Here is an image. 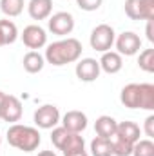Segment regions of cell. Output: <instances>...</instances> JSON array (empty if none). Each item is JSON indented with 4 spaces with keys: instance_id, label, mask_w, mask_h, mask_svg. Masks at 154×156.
Here are the masks:
<instances>
[{
    "instance_id": "17",
    "label": "cell",
    "mask_w": 154,
    "mask_h": 156,
    "mask_svg": "<svg viewBox=\"0 0 154 156\" xmlns=\"http://www.w3.org/2000/svg\"><path fill=\"white\" fill-rule=\"evenodd\" d=\"M22 64H24V69H26L29 75H37V73H40V71L44 69L45 58H44V55H40L38 51H29V53L24 55Z\"/></svg>"
},
{
    "instance_id": "11",
    "label": "cell",
    "mask_w": 154,
    "mask_h": 156,
    "mask_svg": "<svg viewBox=\"0 0 154 156\" xmlns=\"http://www.w3.org/2000/svg\"><path fill=\"white\" fill-rule=\"evenodd\" d=\"M22 113H24L22 102H20L16 96H13V94H5V98H4V102H2V109H0V118H2L4 122L16 123V122H20Z\"/></svg>"
},
{
    "instance_id": "26",
    "label": "cell",
    "mask_w": 154,
    "mask_h": 156,
    "mask_svg": "<svg viewBox=\"0 0 154 156\" xmlns=\"http://www.w3.org/2000/svg\"><path fill=\"white\" fill-rule=\"evenodd\" d=\"M143 133L147 138H154V115H149L145 118V123H143Z\"/></svg>"
},
{
    "instance_id": "12",
    "label": "cell",
    "mask_w": 154,
    "mask_h": 156,
    "mask_svg": "<svg viewBox=\"0 0 154 156\" xmlns=\"http://www.w3.org/2000/svg\"><path fill=\"white\" fill-rule=\"evenodd\" d=\"M60 123H62V127H65L67 131H71V133H78V134H80L82 131L87 129L89 120H87V115H85V113L73 109V111H67L64 116L60 118Z\"/></svg>"
},
{
    "instance_id": "3",
    "label": "cell",
    "mask_w": 154,
    "mask_h": 156,
    "mask_svg": "<svg viewBox=\"0 0 154 156\" xmlns=\"http://www.w3.org/2000/svg\"><path fill=\"white\" fill-rule=\"evenodd\" d=\"M7 142L11 147L24 151V153H33L38 149L42 144V136L37 127L22 125V123H13L7 129Z\"/></svg>"
},
{
    "instance_id": "20",
    "label": "cell",
    "mask_w": 154,
    "mask_h": 156,
    "mask_svg": "<svg viewBox=\"0 0 154 156\" xmlns=\"http://www.w3.org/2000/svg\"><path fill=\"white\" fill-rule=\"evenodd\" d=\"M24 0H0V11L7 18H15L24 11Z\"/></svg>"
},
{
    "instance_id": "28",
    "label": "cell",
    "mask_w": 154,
    "mask_h": 156,
    "mask_svg": "<svg viewBox=\"0 0 154 156\" xmlns=\"http://www.w3.org/2000/svg\"><path fill=\"white\" fill-rule=\"evenodd\" d=\"M64 156H89V154H87V151H85V149H82V151H73V153H65Z\"/></svg>"
},
{
    "instance_id": "7",
    "label": "cell",
    "mask_w": 154,
    "mask_h": 156,
    "mask_svg": "<svg viewBox=\"0 0 154 156\" xmlns=\"http://www.w3.org/2000/svg\"><path fill=\"white\" fill-rule=\"evenodd\" d=\"M116 53L121 56H134L142 49V38L134 31H123L114 38Z\"/></svg>"
},
{
    "instance_id": "32",
    "label": "cell",
    "mask_w": 154,
    "mask_h": 156,
    "mask_svg": "<svg viewBox=\"0 0 154 156\" xmlns=\"http://www.w3.org/2000/svg\"><path fill=\"white\" fill-rule=\"evenodd\" d=\"M0 144H2V136H0Z\"/></svg>"
},
{
    "instance_id": "25",
    "label": "cell",
    "mask_w": 154,
    "mask_h": 156,
    "mask_svg": "<svg viewBox=\"0 0 154 156\" xmlns=\"http://www.w3.org/2000/svg\"><path fill=\"white\" fill-rule=\"evenodd\" d=\"M103 0H76V5L82 9V11H98L102 7Z\"/></svg>"
},
{
    "instance_id": "2",
    "label": "cell",
    "mask_w": 154,
    "mask_h": 156,
    "mask_svg": "<svg viewBox=\"0 0 154 156\" xmlns=\"http://www.w3.org/2000/svg\"><path fill=\"white\" fill-rule=\"evenodd\" d=\"M120 102L127 109L154 111V85L152 83H127L120 93Z\"/></svg>"
},
{
    "instance_id": "13",
    "label": "cell",
    "mask_w": 154,
    "mask_h": 156,
    "mask_svg": "<svg viewBox=\"0 0 154 156\" xmlns=\"http://www.w3.org/2000/svg\"><path fill=\"white\" fill-rule=\"evenodd\" d=\"M98 64H100V69H102L103 73H107V75H116V73H120L121 67H123V58H121V55H118L116 51H105V53H102V58L98 60Z\"/></svg>"
},
{
    "instance_id": "31",
    "label": "cell",
    "mask_w": 154,
    "mask_h": 156,
    "mask_svg": "<svg viewBox=\"0 0 154 156\" xmlns=\"http://www.w3.org/2000/svg\"><path fill=\"white\" fill-rule=\"evenodd\" d=\"M2 45H5V42H4V37H2V33H0V47Z\"/></svg>"
},
{
    "instance_id": "4",
    "label": "cell",
    "mask_w": 154,
    "mask_h": 156,
    "mask_svg": "<svg viewBox=\"0 0 154 156\" xmlns=\"http://www.w3.org/2000/svg\"><path fill=\"white\" fill-rule=\"evenodd\" d=\"M114 38H116V33L109 24H98V26L91 31L89 44H91V47H93L94 51L105 53V51H111V49H113Z\"/></svg>"
},
{
    "instance_id": "29",
    "label": "cell",
    "mask_w": 154,
    "mask_h": 156,
    "mask_svg": "<svg viewBox=\"0 0 154 156\" xmlns=\"http://www.w3.org/2000/svg\"><path fill=\"white\" fill-rule=\"evenodd\" d=\"M37 156H56V153L54 151H40Z\"/></svg>"
},
{
    "instance_id": "8",
    "label": "cell",
    "mask_w": 154,
    "mask_h": 156,
    "mask_svg": "<svg viewBox=\"0 0 154 156\" xmlns=\"http://www.w3.org/2000/svg\"><path fill=\"white\" fill-rule=\"evenodd\" d=\"M60 118L62 116H60V111L56 105L45 104V105H40L35 111L33 122H35L37 129H54L60 123Z\"/></svg>"
},
{
    "instance_id": "10",
    "label": "cell",
    "mask_w": 154,
    "mask_h": 156,
    "mask_svg": "<svg viewBox=\"0 0 154 156\" xmlns=\"http://www.w3.org/2000/svg\"><path fill=\"white\" fill-rule=\"evenodd\" d=\"M75 73H76V78L80 82L91 83V82H94L100 76L102 69H100V64H98L96 58H80L76 62Z\"/></svg>"
},
{
    "instance_id": "30",
    "label": "cell",
    "mask_w": 154,
    "mask_h": 156,
    "mask_svg": "<svg viewBox=\"0 0 154 156\" xmlns=\"http://www.w3.org/2000/svg\"><path fill=\"white\" fill-rule=\"evenodd\" d=\"M5 94H7V93L0 91V109H2V102H4V98H5Z\"/></svg>"
},
{
    "instance_id": "5",
    "label": "cell",
    "mask_w": 154,
    "mask_h": 156,
    "mask_svg": "<svg viewBox=\"0 0 154 156\" xmlns=\"http://www.w3.org/2000/svg\"><path fill=\"white\" fill-rule=\"evenodd\" d=\"M47 29L56 37H67L75 29V16L67 11H58L47 18Z\"/></svg>"
},
{
    "instance_id": "15",
    "label": "cell",
    "mask_w": 154,
    "mask_h": 156,
    "mask_svg": "<svg viewBox=\"0 0 154 156\" xmlns=\"http://www.w3.org/2000/svg\"><path fill=\"white\" fill-rule=\"evenodd\" d=\"M116 122L113 116L109 115H102V116L96 118L94 122V131H96V136H102V138H113L116 134Z\"/></svg>"
},
{
    "instance_id": "19",
    "label": "cell",
    "mask_w": 154,
    "mask_h": 156,
    "mask_svg": "<svg viewBox=\"0 0 154 156\" xmlns=\"http://www.w3.org/2000/svg\"><path fill=\"white\" fill-rule=\"evenodd\" d=\"M0 33H2V37H4L5 45L15 44L16 38H18V27H16V24H15L13 20H7V18L0 20Z\"/></svg>"
},
{
    "instance_id": "22",
    "label": "cell",
    "mask_w": 154,
    "mask_h": 156,
    "mask_svg": "<svg viewBox=\"0 0 154 156\" xmlns=\"http://www.w3.org/2000/svg\"><path fill=\"white\" fill-rule=\"evenodd\" d=\"M131 156H154V142L151 138H140L138 142H134Z\"/></svg>"
},
{
    "instance_id": "24",
    "label": "cell",
    "mask_w": 154,
    "mask_h": 156,
    "mask_svg": "<svg viewBox=\"0 0 154 156\" xmlns=\"http://www.w3.org/2000/svg\"><path fill=\"white\" fill-rule=\"evenodd\" d=\"M138 67L145 73H154V49H143L138 56Z\"/></svg>"
},
{
    "instance_id": "9",
    "label": "cell",
    "mask_w": 154,
    "mask_h": 156,
    "mask_svg": "<svg viewBox=\"0 0 154 156\" xmlns=\"http://www.w3.org/2000/svg\"><path fill=\"white\" fill-rule=\"evenodd\" d=\"M20 38L24 42V45L31 51H37V49H42L47 45V33L38 24H31V26L24 27Z\"/></svg>"
},
{
    "instance_id": "14",
    "label": "cell",
    "mask_w": 154,
    "mask_h": 156,
    "mask_svg": "<svg viewBox=\"0 0 154 156\" xmlns=\"http://www.w3.org/2000/svg\"><path fill=\"white\" fill-rule=\"evenodd\" d=\"M27 13L33 20H47L53 13V0H29Z\"/></svg>"
},
{
    "instance_id": "16",
    "label": "cell",
    "mask_w": 154,
    "mask_h": 156,
    "mask_svg": "<svg viewBox=\"0 0 154 156\" xmlns=\"http://www.w3.org/2000/svg\"><path fill=\"white\" fill-rule=\"evenodd\" d=\"M140 134H142V129H140L138 123H134V122L125 120V122H120V123L116 125V134L114 136H120V138H123V140H127V142H131V144L138 142V140H140Z\"/></svg>"
},
{
    "instance_id": "18",
    "label": "cell",
    "mask_w": 154,
    "mask_h": 156,
    "mask_svg": "<svg viewBox=\"0 0 154 156\" xmlns=\"http://www.w3.org/2000/svg\"><path fill=\"white\" fill-rule=\"evenodd\" d=\"M91 154L93 156H113V142L111 138L96 136L91 142Z\"/></svg>"
},
{
    "instance_id": "23",
    "label": "cell",
    "mask_w": 154,
    "mask_h": 156,
    "mask_svg": "<svg viewBox=\"0 0 154 156\" xmlns=\"http://www.w3.org/2000/svg\"><path fill=\"white\" fill-rule=\"evenodd\" d=\"M113 142V156H131L132 154V145L131 142L120 138V136H113L111 138Z\"/></svg>"
},
{
    "instance_id": "21",
    "label": "cell",
    "mask_w": 154,
    "mask_h": 156,
    "mask_svg": "<svg viewBox=\"0 0 154 156\" xmlns=\"http://www.w3.org/2000/svg\"><path fill=\"white\" fill-rule=\"evenodd\" d=\"M71 131H67L65 127H62V125H56L54 129H53V133H51V142H53V145L58 149V151H62L64 147H65V144H67V140L71 138Z\"/></svg>"
},
{
    "instance_id": "1",
    "label": "cell",
    "mask_w": 154,
    "mask_h": 156,
    "mask_svg": "<svg viewBox=\"0 0 154 156\" xmlns=\"http://www.w3.org/2000/svg\"><path fill=\"white\" fill-rule=\"evenodd\" d=\"M82 42L78 38L73 37H67V38L56 40L53 44H49L45 47V62L51 64V66H56V67H62V66H67V64H75L82 58Z\"/></svg>"
},
{
    "instance_id": "6",
    "label": "cell",
    "mask_w": 154,
    "mask_h": 156,
    "mask_svg": "<svg viewBox=\"0 0 154 156\" xmlns=\"http://www.w3.org/2000/svg\"><path fill=\"white\" fill-rule=\"evenodd\" d=\"M123 7L131 20H154V0H125Z\"/></svg>"
},
{
    "instance_id": "27",
    "label": "cell",
    "mask_w": 154,
    "mask_h": 156,
    "mask_svg": "<svg viewBox=\"0 0 154 156\" xmlns=\"http://www.w3.org/2000/svg\"><path fill=\"white\" fill-rule=\"evenodd\" d=\"M145 35L149 42H154V33H152V20H147V27H145Z\"/></svg>"
}]
</instances>
